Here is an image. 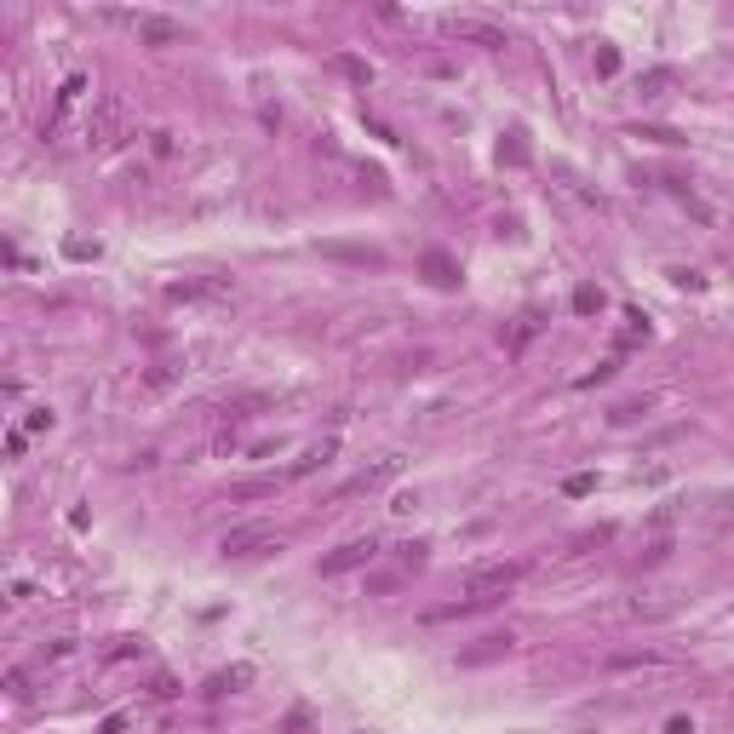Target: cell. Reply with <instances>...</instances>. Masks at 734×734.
<instances>
[{"mask_svg": "<svg viewBox=\"0 0 734 734\" xmlns=\"http://www.w3.org/2000/svg\"><path fill=\"white\" fill-rule=\"evenodd\" d=\"M127 138V104H121L115 92H104L92 104V127H87V144L92 150H115V144Z\"/></svg>", "mask_w": 734, "mask_h": 734, "instance_id": "6da1fadb", "label": "cell"}, {"mask_svg": "<svg viewBox=\"0 0 734 734\" xmlns=\"http://www.w3.org/2000/svg\"><path fill=\"white\" fill-rule=\"evenodd\" d=\"M522 562H488V568H471L465 574V597H488V603H505V591L522 580Z\"/></svg>", "mask_w": 734, "mask_h": 734, "instance_id": "7a4b0ae2", "label": "cell"}, {"mask_svg": "<svg viewBox=\"0 0 734 734\" xmlns=\"http://www.w3.org/2000/svg\"><path fill=\"white\" fill-rule=\"evenodd\" d=\"M218 550H224V557H236V562H247V557H270V550H281V540H276L270 528H253V522H247V528H230Z\"/></svg>", "mask_w": 734, "mask_h": 734, "instance_id": "3957f363", "label": "cell"}, {"mask_svg": "<svg viewBox=\"0 0 734 734\" xmlns=\"http://www.w3.org/2000/svg\"><path fill=\"white\" fill-rule=\"evenodd\" d=\"M442 35L448 41H471V46H488V52H505V29H494V23L482 18H442Z\"/></svg>", "mask_w": 734, "mask_h": 734, "instance_id": "277c9868", "label": "cell"}, {"mask_svg": "<svg viewBox=\"0 0 734 734\" xmlns=\"http://www.w3.org/2000/svg\"><path fill=\"white\" fill-rule=\"evenodd\" d=\"M138 41L144 46H184L190 29H184L178 18H161V12H138Z\"/></svg>", "mask_w": 734, "mask_h": 734, "instance_id": "5b68a950", "label": "cell"}, {"mask_svg": "<svg viewBox=\"0 0 734 734\" xmlns=\"http://www.w3.org/2000/svg\"><path fill=\"white\" fill-rule=\"evenodd\" d=\"M373 557H379V545H373V540H350V545H339L333 557H322V574H327V580H339V574L367 568Z\"/></svg>", "mask_w": 734, "mask_h": 734, "instance_id": "8992f818", "label": "cell"}, {"mask_svg": "<svg viewBox=\"0 0 734 734\" xmlns=\"http://www.w3.org/2000/svg\"><path fill=\"white\" fill-rule=\"evenodd\" d=\"M230 293H236V287L218 276V281H173V287H167V299H173V304H224Z\"/></svg>", "mask_w": 734, "mask_h": 734, "instance_id": "52a82bcc", "label": "cell"}, {"mask_svg": "<svg viewBox=\"0 0 734 734\" xmlns=\"http://www.w3.org/2000/svg\"><path fill=\"white\" fill-rule=\"evenodd\" d=\"M396 471H402V459H379L373 471H362V476H350V482L333 488V505H345V499H356V494H373V488H385Z\"/></svg>", "mask_w": 734, "mask_h": 734, "instance_id": "ba28073f", "label": "cell"}, {"mask_svg": "<svg viewBox=\"0 0 734 734\" xmlns=\"http://www.w3.org/2000/svg\"><path fill=\"white\" fill-rule=\"evenodd\" d=\"M419 270H425L431 287H459V259H454V253H442V247H425Z\"/></svg>", "mask_w": 734, "mask_h": 734, "instance_id": "9c48e42d", "label": "cell"}, {"mask_svg": "<svg viewBox=\"0 0 734 734\" xmlns=\"http://www.w3.org/2000/svg\"><path fill=\"white\" fill-rule=\"evenodd\" d=\"M511 643H517L511 631H494V637H482L476 648H465L459 666H488V660H505V654H511Z\"/></svg>", "mask_w": 734, "mask_h": 734, "instance_id": "30bf717a", "label": "cell"}, {"mask_svg": "<svg viewBox=\"0 0 734 734\" xmlns=\"http://www.w3.org/2000/svg\"><path fill=\"white\" fill-rule=\"evenodd\" d=\"M482 608H494V603H488V597H459V603L425 608V626H442V620H471V614H482Z\"/></svg>", "mask_w": 734, "mask_h": 734, "instance_id": "8fae6325", "label": "cell"}, {"mask_svg": "<svg viewBox=\"0 0 734 734\" xmlns=\"http://www.w3.org/2000/svg\"><path fill=\"white\" fill-rule=\"evenodd\" d=\"M327 259H339V264H362V270H385V253L379 247H345V241H327Z\"/></svg>", "mask_w": 734, "mask_h": 734, "instance_id": "7c38bea8", "label": "cell"}, {"mask_svg": "<svg viewBox=\"0 0 734 734\" xmlns=\"http://www.w3.org/2000/svg\"><path fill=\"white\" fill-rule=\"evenodd\" d=\"M287 488V476H247V482H230V499H276Z\"/></svg>", "mask_w": 734, "mask_h": 734, "instance_id": "4fadbf2b", "label": "cell"}, {"mask_svg": "<svg viewBox=\"0 0 734 734\" xmlns=\"http://www.w3.org/2000/svg\"><path fill=\"white\" fill-rule=\"evenodd\" d=\"M333 69H339V75H345L350 81V87H373V64H362V58H333Z\"/></svg>", "mask_w": 734, "mask_h": 734, "instance_id": "5bb4252c", "label": "cell"}, {"mask_svg": "<svg viewBox=\"0 0 734 734\" xmlns=\"http://www.w3.org/2000/svg\"><path fill=\"white\" fill-rule=\"evenodd\" d=\"M327 459H333V442H322V448H310V454H304V459H293V471H287V482H299V476H310V471H316V465H327Z\"/></svg>", "mask_w": 734, "mask_h": 734, "instance_id": "9a60e30c", "label": "cell"}, {"mask_svg": "<svg viewBox=\"0 0 734 734\" xmlns=\"http://www.w3.org/2000/svg\"><path fill=\"white\" fill-rule=\"evenodd\" d=\"M603 287H574V310H580V316H597V310H603Z\"/></svg>", "mask_w": 734, "mask_h": 734, "instance_id": "2e32d148", "label": "cell"}, {"mask_svg": "<svg viewBox=\"0 0 734 734\" xmlns=\"http://www.w3.org/2000/svg\"><path fill=\"white\" fill-rule=\"evenodd\" d=\"M499 161H511V167L528 161V144H522V132H511V144H499Z\"/></svg>", "mask_w": 734, "mask_h": 734, "instance_id": "e0dca14e", "label": "cell"}, {"mask_svg": "<svg viewBox=\"0 0 734 734\" xmlns=\"http://www.w3.org/2000/svg\"><path fill=\"white\" fill-rule=\"evenodd\" d=\"M671 81H677L671 69H648V75H643V92H648V98H660V92L671 87Z\"/></svg>", "mask_w": 734, "mask_h": 734, "instance_id": "ac0fdd59", "label": "cell"}, {"mask_svg": "<svg viewBox=\"0 0 734 734\" xmlns=\"http://www.w3.org/2000/svg\"><path fill=\"white\" fill-rule=\"evenodd\" d=\"M637 138H654V144H683V132H671V127H631Z\"/></svg>", "mask_w": 734, "mask_h": 734, "instance_id": "d6986e66", "label": "cell"}, {"mask_svg": "<svg viewBox=\"0 0 734 734\" xmlns=\"http://www.w3.org/2000/svg\"><path fill=\"white\" fill-rule=\"evenodd\" d=\"M562 488H568L574 499H585V494H591V488H597V476H591V471H580V476H568V482H562Z\"/></svg>", "mask_w": 734, "mask_h": 734, "instance_id": "ffe728a7", "label": "cell"}, {"mask_svg": "<svg viewBox=\"0 0 734 734\" xmlns=\"http://www.w3.org/2000/svg\"><path fill=\"white\" fill-rule=\"evenodd\" d=\"M614 69H620V52H614V46H603V52H597V75H614Z\"/></svg>", "mask_w": 734, "mask_h": 734, "instance_id": "44dd1931", "label": "cell"}, {"mask_svg": "<svg viewBox=\"0 0 734 734\" xmlns=\"http://www.w3.org/2000/svg\"><path fill=\"white\" fill-rule=\"evenodd\" d=\"M64 253H69V259H98V241H69Z\"/></svg>", "mask_w": 734, "mask_h": 734, "instance_id": "7402d4cb", "label": "cell"}, {"mask_svg": "<svg viewBox=\"0 0 734 734\" xmlns=\"http://www.w3.org/2000/svg\"><path fill=\"white\" fill-rule=\"evenodd\" d=\"M247 677H253V671L236 666V671H224V677H213V689H230V683H247Z\"/></svg>", "mask_w": 734, "mask_h": 734, "instance_id": "603a6c76", "label": "cell"}, {"mask_svg": "<svg viewBox=\"0 0 734 734\" xmlns=\"http://www.w3.org/2000/svg\"><path fill=\"white\" fill-rule=\"evenodd\" d=\"M666 734H694V723H689V717H671V723H666Z\"/></svg>", "mask_w": 734, "mask_h": 734, "instance_id": "cb8c5ba5", "label": "cell"}]
</instances>
